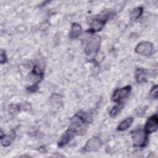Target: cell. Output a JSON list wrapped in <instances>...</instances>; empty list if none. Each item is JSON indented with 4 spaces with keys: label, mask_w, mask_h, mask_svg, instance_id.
I'll return each mask as SVG.
<instances>
[{
    "label": "cell",
    "mask_w": 158,
    "mask_h": 158,
    "mask_svg": "<svg viewBox=\"0 0 158 158\" xmlns=\"http://www.w3.org/2000/svg\"><path fill=\"white\" fill-rule=\"evenodd\" d=\"M121 109V107L119 106H115L114 107L111 111L110 112V115L111 117H115L116 115H117L119 113L120 110Z\"/></svg>",
    "instance_id": "cell-15"
},
{
    "label": "cell",
    "mask_w": 158,
    "mask_h": 158,
    "mask_svg": "<svg viewBox=\"0 0 158 158\" xmlns=\"http://www.w3.org/2000/svg\"><path fill=\"white\" fill-rule=\"evenodd\" d=\"M6 61V52L4 50L1 49V54H0V62L1 64H3Z\"/></svg>",
    "instance_id": "cell-16"
},
{
    "label": "cell",
    "mask_w": 158,
    "mask_h": 158,
    "mask_svg": "<svg viewBox=\"0 0 158 158\" xmlns=\"http://www.w3.org/2000/svg\"><path fill=\"white\" fill-rule=\"evenodd\" d=\"M104 59V55L102 53H99L98 55L96 56L94 60L97 63H100Z\"/></svg>",
    "instance_id": "cell-17"
},
{
    "label": "cell",
    "mask_w": 158,
    "mask_h": 158,
    "mask_svg": "<svg viewBox=\"0 0 158 158\" xmlns=\"http://www.w3.org/2000/svg\"><path fill=\"white\" fill-rule=\"evenodd\" d=\"M131 90V87L130 86H126L125 87L115 89L112 94V100L114 102L119 103L129 95Z\"/></svg>",
    "instance_id": "cell-1"
},
{
    "label": "cell",
    "mask_w": 158,
    "mask_h": 158,
    "mask_svg": "<svg viewBox=\"0 0 158 158\" xmlns=\"http://www.w3.org/2000/svg\"><path fill=\"white\" fill-rule=\"evenodd\" d=\"M13 140V137L9 135L1 136V143L3 146H9Z\"/></svg>",
    "instance_id": "cell-12"
},
{
    "label": "cell",
    "mask_w": 158,
    "mask_h": 158,
    "mask_svg": "<svg viewBox=\"0 0 158 158\" xmlns=\"http://www.w3.org/2000/svg\"><path fill=\"white\" fill-rule=\"evenodd\" d=\"M153 45L151 43L148 41H142L138 44L135 51L136 53L144 56H150L153 51Z\"/></svg>",
    "instance_id": "cell-5"
},
{
    "label": "cell",
    "mask_w": 158,
    "mask_h": 158,
    "mask_svg": "<svg viewBox=\"0 0 158 158\" xmlns=\"http://www.w3.org/2000/svg\"><path fill=\"white\" fill-rule=\"evenodd\" d=\"M143 7H138L135 8L130 14V17L131 20H136L139 18L143 13Z\"/></svg>",
    "instance_id": "cell-11"
},
{
    "label": "cell",
    "mask_w": 158,
    "mask_h": 158,
    "mask_svg": "<svg viewBox=\"0 0 158 158\" xmlns=\"http://www.w3.org/2000/svg\"><path fill=\"white\" fill-rule=\"evenodd\" d=\"M101 43V38L99 36H94L87 44L85 48V52L87 55H90L93 52H96L100 48Z\"/></svg>",
    "instance_id": "cell-4"
},
{
    "label": "cell",
    "mask_w": 158,
    "mask_h": 158,
    "mask_svg": "<svg viewBox=\"0 0 158 158\" xmlns=\"http://www.w3.org/2000/svg\"><path fill=\"white\" fill-rule=\"evenodd\" d=\"M102 145L101 140L96 137L94 136L88 140L85 146L83 147V151L85 152H96L99 150Z\"/></svg>",
    "instance_id": "cell-3"
},
{
    "label": "cell",
    "mask_w": 158,
    "mask_h": 158,
    "mask_svg": "<svg viewBox=\"0 0 158 158\" xmlns=\"http://www.w3.org/2000/svg\"><path fill=\"white\" fill-rule=\"evenodd\" d=\"M135 78L138 83H141L146 80V74L143 69H137L135 73Z\"/></svg>",
    "instance_id": "cell-10"
},
{
    "label": "cell",
    "mask_w": 158,
    "mask_h": 158,
    "mask_svg": "<svg viewBox=\"0 0 158 158\" xmlns=\"http://www.w3.org/2000/svg\"><path fill=\"white\" fill-rule=\"evenodd\" d=\"M105 22L104 19H94L91 22V30L92 31H99L104 27Z\"/></svg>",
    "instance_id": "cell-7"
},
{
    "label": "cell",
    "mask_w": 158,
    "mask_h": 158,
    "mask_svg": "<svg viewBox=\"0 0 158 158\" xmlns=\"http://www.w3.org/2000/svg\"><path fill=\"white\" fill-rule=\"evenodd\" d=\"M131 138L135 146H143L146 141V133L141 129H136L131 133Z\"/></svg>",
    "instance_id": "cell-2"
},
{
    "label": "cell",
    "mask_w": 158,
    "mask_h": 158,
    "mask_svg": "<svg viewBox=\"0 0 158 158\" xmlns=\"http://www.w3.org/2000/svg\"><path fill=\"white\" fill-rule=\"evenodd\" d=\"M149 95L153 99L157 98V85H154L152 87L149 92Z\"/></svg>",
    "instance_id": "cell-14"
},
{
    "label": "cell",
    "mask_w": 158,
    "mask_h": 158,
    "mask_svg": "<svg viewBox=\"0 0 158 158\" xmlns=\"http://www.w3.org/2000/svg\"><path fill=\"white\" fill-rule=\"evenodd\" d=\"M157 124L158 117L156 114H154L149 117L144 126V132L146 133V135L156 131L157 129Z\"/></svg>",
    "instance_id": "cell-6"
},
{
    "label": "cell",
    "mask_w": 158,
    "mask_h": 158,
    "mask_svg": "<svg viewBox=\"0 0 158 158\" xmlns=\"http://www.w3.org/2000/svg\"><path fill=\"white\" fill-rule=\"evenodd\" d=\"M81 31V26L77 23H73L72 25L70 31V36L72 39H75L77 38Z\"/></svg>",
    "instance_id": "cell-8"
},
{
    "label": "cell",
    "mask_w": 158,
    "mask_h": 158,
    "mask_svg": "<svg viewBox=\"0 0 158 158\" xmlns=\"http://www.w3.org/2000/svg\"><path fill=\"white\" fill-rule=\"evenodd\" d=\"M133 122V117H128L125 118L124 120L120 122V123L117 127V130L118 131H124L128 129L132 124Z\"/></svg>",
    "instance_id": "cell-9"
},
{
    "label": "cell",
    "mask_w": 158,
    "mask_h": 158,
    "mask_svg": "<svg viewBox=\"0 0 158 158\" xmlns=\"http://www.w3.org/2000/svg\"><path fill=\"white\" fill-rule=\"evenodd\" d=\"M51 101L52 104H54V105H59L61 102V98L59 95L54 94L52 96L51 98Z\"/></svg>",
    "instance_id": "cell-13"
},
{
    "label": "cell",
    "mask_w": 158,
    "mask_h": 158,
    "mask_svg": "<svg viewBox=\"0 0 158 158\" xmlns=\"http://www.w3.org/2000/svg\"><path fill=\"white\" fill-rule=\"evenodd\" d=\"M38 151H39L40 152H41V153H44V152H45L46 151L45 148H44V147H40V149H38Z\"/></svg>",
    "instance_id": "cell-18"
}]
</instances>
